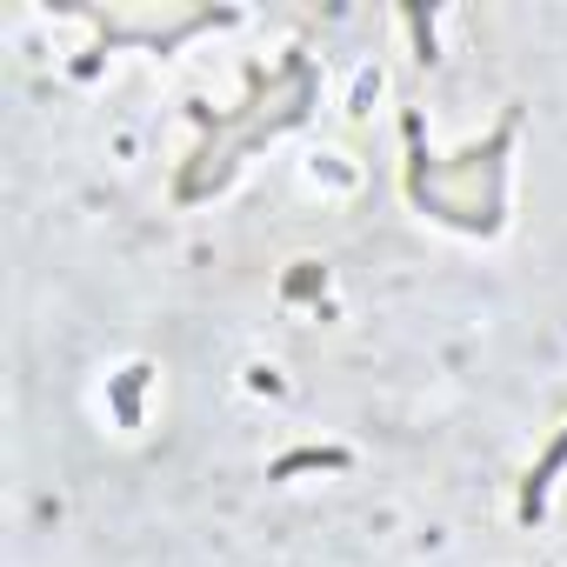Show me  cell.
Returning <instances> with one entry per match:
<instances>
[{"mask_svg":"<svg viewBox=\"0 0 567 567\" xmlns=\"http://www.w3.org/2000/svg\"><path fill=\"white\" fill-rule=\"evenodd\" d=\"M301 181H308L315 194H328V200H348V194L361 187V167H354L341 147H315L308 167H301Z\"/></svg>","mask_w":567,"mask_h":567,"instance_id":"obj_1","label":"cell"}]
</instances>
